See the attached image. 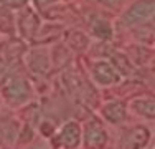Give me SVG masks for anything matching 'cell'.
<instances>
[{
    "label": "cell",
    "mask_w": 155,
    "mask_h": 149,
    "mask_svg": "<svg viewBox=\"0 0 155 149\" xmlns=\"http://www.w3.org/2000/svg\"><path fill=\"white\" fill-rule=\"evenodd\" d=\"M149 22H155V0H137L122 15V25L125 27H135Z\"/></svg>",
    "instance_id": "6da1fadb"
},
{
    "label": "cell",
    "mask_w": 155,
    "mask_h": 149,
    "mask_svg": "<svg viewBox=\"0 0 155 149\" xmlns=\"http://www.w3.org/2000/svg\"><path fill=\"white\" fill-rule=\"evenodd\" d=\"M2 95L10 104H23L28 101L31 96V88L21 78H15V80H8L2 86Z\"/></svg>",
    "instance_id": "7a4b0ae2"
},
{
    "label": "cell",
    "mask_w": 155,
    "mask_h": 149,
    "mask_svg": "<svg viewBox=\"0 0 155 149\" xmlns=\"http://www.w3.org/2000/svg\"><path fill=\"white\" fill-rule=\"evenodd\" d=\"M91 74H93V80L97 85H102V86H110V85L119 83L120 80V73L116 70V66L109 61H104V60H99V61H94L93 66H91Z\"/></svg>",
    "instance_id": "3957f363"
},
{
    "label": "cell",
    "mask_w": 155,
    "mask_h": 149,
    "mask_svg": "<svg viewBox=\"0 0 155 149\" xmlns=\"http://www.w3.org/2000/svg\"><path fill=\"white\" fill-rule=\"evenodd\" d=\"M107 143V133L97 119H91L84 128V146L87 149H102Z\"/></svg>",
    "instance_id": "277c9868"
},
{
    "label": "cell",
    "mask_w": 155,
    "mask_h": 149,
    "mask_svg": "<svg viewBox=\"0 0 155 149\" xmlns=\"http://www.w3.org/2000/svg\"><path fill=\"white\" fill-rule=\"evenodd\" d=\"M56 141H58V144L63 146V147H68V149L76 147L78 144H79V141H81V128H79V124H78L76 121L66 123V124L60 129V133H58Z\"/></svg>",
    "instance_id": "5b68a950"
},
{
    "label": "cell",
    "mask_w": 155,
    "mask_h": 149,
    "mask_svg": "<svg viewBox=\"0 0 155 149\" xmlns=\"http://www.w3.org/2000/svg\"><path fill=\"white\" fill-rule=\"evenodd\" d=\"M149 139H150V131L145 126H134L125 134L124 144L127 149H143L149 144Z\"/></svg>",
    "instance_id": "8992f818"
},
{
    "label": "cell",
    "mask_w": 155,
    "mask_h": 149,
    "mask_svg": "<svg viewBox=\"0 0 155 149\" xmlns=\"http://www.w3.org/2000/svg\"><path fill=\"white\" fill-rule=\"evenodd\" d=\"M28 68L36 74H45L50 68V57L46 50H31L27 57Z\"/></svg>",
    "instance_id": "52a82bcc"
},
{
    "label": "cell",
    "mask_w": 155,
    "mask_h": 149,
    "mask_svg": "<svg viewBox=\"0 0 155 149\" xmlns=\"http://www.w3.org/2000/svg\"><path fill=\"white\" fill-rule=\"evenodd\" d=\"M101 113L106 121L112 123V124H119L125 119V104L122 101H109L102 106Z\"/></svg>",
    "instance_id": "ba28073f"
},
{
    "label": "cell",
    "mask_w": 155,
    "mask_h": 149,
    "mask_svg": "<svg viewBox=\"0 0 155 149\" xmlns=\"http://www.w3.org/2000/svg\"><path fill=\"white\" fill-rule=\"evenodd\" d=\"M18 25H20V32L25 38H33L38 32V17L31 12V10H25L23 13L20 15V20H18Z\"/></svg>",
    "instance_id": "9c48e42d"
},
{
    "label": "cell",
    "mask_w": 155,
    "mask_h": 149,
    "mask_svg": "<svg viewBox=\"0 0 155 149\" xmlns=\"http://www.w3.org/2000/svg\"><path fill=\"white\" fill-rule=\"evenodd\" d=\"M23 53V45L20 42H5L0 45V61L3 65L17 61Z\"/></svg>",
    "instance_id": "30bf717a"
},
{
    "label": "cell",
    "mask_w": 155,
    "mask_h": 149,
    "mask_svg": "<svg viewBox=\"0 0 155 149\" xmlns=\"http://www.w3.org/2000/svg\"><path fill=\"white\" fill-rule=\"evenodd\" d=\"M132 109L137 114L149 119H155V99L150 98H135L134 101L130 103Z\"/></svg>",
    "instance_id": "8fae6325"
},
{
    "label": "cell",
    "mask_w": 155,
    "mask_h": 149,
    "mask_svg": "<svg viewBox=\"0 0 155 149\" xmlns=\"http://www.w3.org/2000/svg\"><path fill=\"white\" fill-rule=\"evenodd\" d=\"M66 43H68L73 50L83 51V50H86L87 45H89V38H87L83 32H79V30H69V32L66 33Z\"/></svg>",
    "instance_id": "7c38bea8"
},
{
    "label": "cell",
    "mask_w": 155,
    "mask_h": 149,
    "mask_svg": "<svg viewBox=\"0 0 155 149\" xmlns=\"http://www.w3.org/2000/svg\"><path fill=\"white\" fill-rule=\"evenodd\" d=\"M93 35L97 36L99 40H109L110 36H112V28H110V25L107 22L97 20V22H94V25H93Z\"/></svg>",
    "instance_id": "4fadbf2b"
},
{
    "label": "cell",
    "mask_w": 155,
    "mask_h": 149,
    "mask_svg": "<svg viewBox=\"0 0 155 149\" xmlns=\"http://www.w3.org/2000/svg\"><path fill=\"white\" fill-rule=\"evenodd\" d=\"M112 61H114V66L116 70L119 71L120 74H130L132 73V66H130V61L129 58L122 53H116L112 57Z\"/></svg>",
    "instance_id": "5bb4252c"
},
{
    "label": "cell",
    "mask_w": 155,
    "mask_h": 149,
    "mask_svg": "<svg viewBox=\"0 0 155 149\" xmlns=\"http://www.w3.org/2000/svg\"><path fill=\"white\" fill-rule=\"evenodd\" d=\"M7 3L10 7H13V9H20V7H23L27 3V0H7Z\"/></svg>",
    "instance_id": "9a60e30c"
},
{
    "label": "cell",
    "mask_w": 155,
    "mask_h": 149,
    "mask_svg": "<svg viewBox=\"0 0 155 149\" xmlns=\"http://www.w3.org/2000/svg\"><path fill=\"white\" fill-rule=\"evenodd\" d=\"M53 2H56V0H35V3L40 7V9H43V7L50 5V3H53Z\"/></svg>",
    "instance_id": "2e32d148"
},
{
    "label": "cell",
    "mask_w": 155,
    "mask_h": 149,
    "mask_svg": "<svg viewBox=\"0 0 155 149\" xmlns=\"http://www.w3.org/2000/svg\"><path fill=\"white\" fill-rule=\"evenodd\" d=\"M5 76H7V71H5V68H3L2 65H0V85L5 81Z\"/></svg>",
    "instance_id": "e0dca14e"
},
{
    "label": "cell",
    "mask_w": 155,
    "mask_h": 149,
    "mask_svg": "<svg viewBox=\"0 0 155 149\" xmlns=\"http://www.w3.org/2000/svg\"><path fill=\"white\" fill-rule=\"evenodd\" d=\"M101 2H114V0H101Z\"/></svg>",
    "instance_id": "ac0fdd59"
},
{
    "label": "cell",
    "mask_w": 155,
    "mask_h": 149,
    "mask_svg": "<svg viewBox=\"0 0 155 149\" xmlns=\"http://www.w3.org/2000/svg\"><path fill=\"white\" fill-rule=\"evenodd\" d=\"M3 2H7V0H0V5H2V3H3Z\"/></svg>",
    "instance_id": "d6986e66"
}]
</instances>
